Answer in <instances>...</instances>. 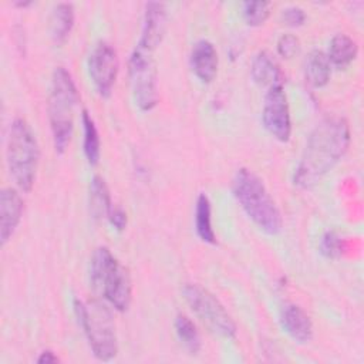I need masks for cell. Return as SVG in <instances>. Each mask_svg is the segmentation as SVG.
I'll use <instances>...</instances> for the list:
<instances>
[{
	"label": "cell",
	"mask_w": 364,
	"mask_h": 364,
	"mask_svg": "<svg viewBox=\"0 0 364 364\" xmlns=\"http://www.w3.org/2000/svg\"><path fill=\"white\" fill-rule=\"evenodd\" d=\"M74 26V7L71 3H58L50 16V34L54 44L61 46L67 41Z\"/></svg>",
	"instance_id": "d6986e66"
},
{
	"label": "cell",
	"mask_w": 364,
	"mask_h": 364,
	"mask_svg": "<svg viewBox=\"0 0 364 364\" xmlns=\"http://www.w3.org/2000/svg\"><path fill=\"white\" fill-rule=\"evenodd\" d=\"M343 250H344L343 239L337 232L328 230L323 235V237L320 240V252L324 257L338 259V257H341Z\"/></svg>",
	"instance_id": "cb8c5ba5"
},
{
	"label": "cell",
	"mask_w": 364,
	"mask_h": 364,
	"mask_svg": "<svg viewBox=\"0 0 364 364\" xmlns=\"http://www.w3.org/2000/svg\"><path fill=\"white\" fill-rule=\"evenodd\" d=\"M282 21L289 27H300L306 21V13L299 6H289L282 10Z\"/></svg>",
	"instance_id": "484cf974"
},
{
	"label": "cell",
	"mask_w": 364,
	"mask_h": 364,
	"mask_svg": "<svg viewBox=\"0 0 364 364\" xmlns=\"http://www.w3.org/2000/svg\"><path fill=\"white\" fill-rule=\"evenodd\" d=\"M40 148L37 138L23 118H16L11 122L7 145H6V162L11 179L17 188L23 192H30L38 168Z\"/></svg>",
	"instance_id": "277c9868"
},
{
	"label": "cell",
	"mask_w": 364,
	"mask_h": 364,
	"mask_svg": "<svg viewBox=\"0 0 364 364\" xmlns=\"http://www.w3.org/2000/svg\"><path fill=\"white\" fill-rule=\"evenodd\" d=\"M166 9L164 3L159 1H149L145 4L144 13V23L139 44L151 48H155L161 44L165 31H166Z\"/></svg>",
	"instance_id": "8fae6325"
},
{
	"label": "cell",
	"mask_w": 364,
	"mask_h": 364,
	"mask_svg": "<svg viewBox=\"0 0 364 364\" xmlns=\"http://www.w3.org/2000/svg\"><path fill=\"white\" fill-rule=\"evenodd\" d=\"M23 199L16 189L4 188L0 192V242L6 245L18 226L23 215Z\"/></svg>",
	"instance_id": "7c38bea8"
},
{
	"label": "cell",
	"mask_w": 364,
	"mask_h": 364,
	"mask_svg": "<svg viewBox=\"0 0 364 364\" xmlns=\"http://www.w3.org/2000/svg\"><path fill=\"white\" fill-rule=\"evenodd\" d=\"M277 53L280 57L289 60V58H293L299 50H300V41L296 36L287 33V34H282L277 40Z\"/></svg>",
	"instance_id": "d4e9b609"
},
{
	"label": "cell",
	"mask_w": 364,
	"mask_h": 364,
	"mask_svg": "<svg viewBox=\"0 0 364 364\" xmlns=\"http://www.w3.org/2000/svg\"><path fill=\"white\" fill-rule=\"evenodd\" d=\"M250 77L255 84L266 90L283 85L284 80L280 65L267 51H259L253 57L250 65Z\"/></svg>",
	"instance_id": "9a60e30c"
},
{
	"label": "cell",
	"mask_w": 364,
	"mask_h": 364,
	"mask_svg": "<svg viewBox=\"0 0 364 364\" xmlns=\"http://www.w3.org/2000/svg\"><path fill=\"white\" fill-rule=\"evenodd\" d=\"M118 68L119 63L115 48L107 41L95 44L88 58V73L97 92L102 98H108L111 95Z\"/></svg>",
	"instance_id": "30bf717a"
},
{
	"label": "cell",
	"mask_w": 364,
	"mask_h": 364,
	"mask_svg": "<svg viewBox=\"0 0 364 364\" xmlns=\"http://www.w3.org/2000/svg\"><path fill=\"white\" fill-rule=\"evenodd\" d=\"M357 54L358 46L350 36L338 33L330 40L327 58L331 65L337 68H346L357 58Z\"/></svg>",
	"instance_id": "ac0fdd59"
},
{
	"label": "cell",
	"mask_w": 364,
	"mask_h": 364,
	"mask_svg": "<svg viewBox=\"0 0 364 364\" xmlns=\"http://www.w3.org/2000/svg\"><path fill=\"white\" fill-rule=\"evenodd\" d=\"M175 333L179 338V341L182 343V346L189 351V354H198V351L200 350V336L199 331L195 326V323L183 316V314H178L175 318Z\"/></svg>",
	"instance_id": "7402d4cb"
},
{
	"label": "cell",
	"mask_w": 364,
	"mask_h": 364,
	"mask_svg": "<svg viewBox=\"0 0 364 364\" xmlns=\"http://www.w3.org/2000/svg\"><path fill=\"white\" fill-rule=\"evenodd\" d=\"M74 313L95 358L100 361L115 358L118 343L109 309L98 300H88L84 303L74 299Z\"/></svg>",
	"instance_id": "8992f818"
},
{
	"label": "cell",
	"mask_w": 364,
	"mask_h": 364,
	"mask_svg": "<svg viewBox=\"0 0 364 364\" xmlns=\"http://www.w3.org/2000/svg\"><path fill=\"white\" fill-rule=\"evenodd\" d=\"M195 230L198 237L209 245L216 243V235L212 228L210 200L205 193H199L195 206Z\"/></svg>",
	"instance_id": "ffe728a7"
},
{
	"label": "cell",
	"mask_w": 364,
	"mask_h": 364,
	"mask_svg": "<svg viewBox=\"0 0 364 364\" xmlns=\"http://www.w3.org/2000/svg\"><path fill=\"white\" fill-rule=\"evenodd\" d=\"M262 121L266 131L280 142H287L291 135L290 109L283 85L269 88L264 94Z\"/></svg>",
	"instance_id": "9c48e42d"
},
{
	"label": "cell",
	"mask_w": 364,
	"mask_h": 364,
	"mask_svg": "<svg viewBox=\"0 0 364 364\" xmlns=\"http://www.w3.org/2000/svg\"><path fill=\"white\" fill-rule=\"evenodd\" d=\"M90 283L115 310H128L132 300L131 274L107 246L97 247L90 259Z\"/></svg>",
	"instance_id": "3957f363"
},
{
	"label": "cell",
	"mask_w": 364,
	"mask_h": 364,
	"mask_svg": "<svg viewBox=\"0 0 364 364\" xmlns=\"http://www.w3.org/2000/svg\"><path fill=\"white\" fill-rule=\"evenodd\" d=\"M303 70L306 82L313 88L324 87L331 75V64L327 54L320 50H313L307 54Z\"/></svg>",
	"instance_id": "e0dca14e"
},
{
	"label": "cell",
	"mask_w": 364,
	"mask_h": 364,
	"mask_svg": "<svg viewBox=\"0 0 364 364\" xmlns=\"http://www.w3.org/2000/svg\"><path fill=\"white\" fill-rule=\"evenodd\" d=\"M350 139V125L346 118L338 115L323 118L307 138L294 169L293 183L300 189L313 188L340 162Z\"/></svg>",
	"instance_id": "6da1fadb"
},
{
	"label": "cell",
	"mask_w": 364,
	"mask_h": 364,
	"mask_svg": "<svg viewBox=\"0 0 364 364\" xmlns=\"http://www.w3.org/2000/svg\"><path fill=\"white\" fill-rule=\"evenodd\" d=\"M183 299L195 316L215 334L223 338H235L236 324L220 301L199 284H185Z\"/></svg>",
	"instance_id": "ba28073f"
},
{
	"label": "cell",
	"mask_w": 364,
	"mask_h": 364,
	"mask_svg": "<svg viewBox=\"0 0 364 364\" xmlns=\"http://www.w3.org/2000/svg\"><path fill=\"white\" fill-rule=\"evenodd\" d=\"M189 64L196 78L205 84L215 80L218 73V51L208 40H199L193 44L189 55Z\"/></svg>",
	"instance_id": "5bb4252c"
},
{
	"label": "cell",
	"mask_w": 364,
	"mask_h": 364,
	"mask_svg": "<svg viewBox=\"0 0 364 364\" xmlns=\"http://www.w3.org/2000/svg\"><path fill=\"white\" fill-rule=\"evenodd\" d=\"M128 75L135 105L146 112L158 104V73L154 50L136 43L128 61Z\"/></svg>",
	"instance_id": "52a82bcc"
},
{
	"label": "cell",
	"mask_w": 364,
	"mask_h": 364,
	"mask_svg": "<svg viewBox=\"0 0 364 364\" xmlns=\"http://www.w3.org/2000/svg\"><path fill=\"white\" fill-rule=\"evenodd\" d=\"M80 95L71 74L64 67H57L51 78L48 98V119L55 152L63 154L71 139L74 128V108Z\"/></svg>",
	"instance_id": "5b68a950"
},
{
	"label": "cell",
	"mask_w": 364,
	"mask_h": 364,
	"mask_svg": "<svg viewBox=\"0 0 364 364\" xmlns=\"http://www.w3.org/2000/svg\"><path fill=\"white\" fill-rule=\"evenodd\" d=\"M242 14L246 24L257 27L264 24L270 14V4L267 1H245L242 3Z\"/></svg>",
	"instance_id": "603a6c76"
},
{
	"label": "cell",
	"mask_w": 364,
	"mask_h": 364,
	"mask_svg": "<svg viewBox=\"0 0 364 364\" xmlns=\"http://www.w3.org/2000/svg\"><path fill=\"white\" fill-rule=\"evenodd\" d=\"M108 220L114 226L115 230L122 232L127 226V213L122 208H112V210L108 216Z\"/></svg>",
	"instance_id": "4316f807"
},
{
	"label": "cell",
	"mask_w": 364,
	"mask_h": 364,
	"mask_svg": "<svg viewBox=\"0 0 364 364\" xmlns=\"http://www.w3.org/2000/svg\"><path fill=\"white\" fill-rule=\"evenodd\" d=\"M88 208L90 215L94 220L100 222L102 219H108L111 210H112V202L108 185L105 179L100 175H94L90 181V189H88Z\"/></svg>",
	"instance_id": "2e32d148"
},
{
	"label": "cell",
	"mask_w": 364,
	"mask_h": 364,
	"mask_svg": "<svg viewBox=\"0 0 364 364\" xmlns=\"http://www.w3.org/2000/svg\"><path fill=\"white\" fill-rule=\"evenodd\" d=\"M58 361V357L51 351V350H46L43 351L38 358H37V363H41V364H50V363H57Z\"/></svg>",
	"instance_id": "83f0119b"
},
{
	"label": "cell",
	"mask_w": 364,
	"mask_h": 364,
	"mask_svg": "<svg viewBox=\"0 0 364 364\" xmlns=\"http://www.w3.org/2000/svg\"><path fill=\"white\" fill-rule=\"evenodd\" d=\"M282 328L291 340L299 344H306L313 338V323L309 314L297 304H284L279 316Z\"/></svg>",
	"instance_id": "4fadbf2b"
},
{
	"label": "cell",
	"mask_w": 364,
	"mask_h": 364,
	"mask_svg": "<svg viewBox=\"0 0 364 364\" xmlns=\"http://www.w3.org/2000/svg\"><path fill=\"white\" fill-rule=\"evenodd\" d=\"M232 192L243 212L267 235L282 230V213L262 179L246 168L237 169L232 181Z\"/></svg>",
	"instance_id": "7a4b0ae2"
},
{
	"label": "cell",
	"mask_w": 364,
	"mask_h": 364,
	"mask_svg": "<svg viewBox=\"0 0 364 364\" xmlns=\"http://www.w3.org/2000/svg\"><path fill=\"white\" fill-rule=\"evenodd\" d=\"M82 129H84V155L90 165H97L101 155V144H100V135L95 127L94 119L88 114L87 109L82 111Z\"/></svg>",
	"instance_id": "44dd1931"
}]
</instances>
